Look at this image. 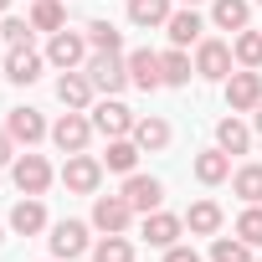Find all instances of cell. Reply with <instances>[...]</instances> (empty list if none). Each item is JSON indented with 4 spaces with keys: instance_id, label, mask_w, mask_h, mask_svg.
<instances>
[{
    "instance_id": "4dcf8cb0",
    "label": "cell",
    "mask_w": 262,
    "mask_h": 262,
    "mask_svg": "<svg viewBox=\"0 0 262 262\" xmlns=\"http://www.w3.org/2000/svg\"><path fill=\"white\" fill-rule=\"evenodd\" d=\"M231 57H236L242 67H262V31H242V36L231 41Z\"/></svg>"
},
{
    "instance_id": "8992f818",
    "label": "cell",
    "mask_w": 262,
    "mask_h": 262,
    "mask_svg": "<svg viewBox=\"0 0 262 262\" xmlns=\"http://www.w3.org/2000/svg\"><path fill=\"white\" fill-rule=\"evenodd\" d=\"M231 62H236V57H231L226 41H216V36H201V41H195V72H201V77L226 82V77H231Z\"/></svg>"
},
{
    "instance_id": "6da1fadb",
    "label": "cell",
    "mask_w": 262,
    "mask_h": 262,
    "mask_svg": "<svg viewBox=\"0 0 262 262\" xmlns=\"http://www.w3.org/2000/svg\"><path fill=\"white\" fill-rule=\"evenodd\" d=\"M82 72H88V82H93L98 93H108V98H118V93L128 88V62H123L118 52H93V57L82 62Z\"/></svg>"
},
{
    "instance_id": "9a60e30c",
    "label": "cell",
    "mask_w": 262,
    "mask_h": 262,
    "mask_svg": "<svg viewBox=\"0 0 262 262\" xmlns=\"http://www.w3.org/2000/svg\"><path fill=\"white\" fill-rule=\"evenodd\" d=\"M93 93H98V88L88 82V72H62V77H57V98H62V108H77V113H82V108L93 103Z\"/></svg>"
},
{
    "instance_id": "52a82bcc",
    "label": "cell",
    "mask_w": 262,
    "mask_h": 262,
    "mask_svg": "<svg viewBox=\"0 0 262 262\" xmlns=\"http://www.w3.org/2000/svg\"><path fill=\"white\" fill-rule=\"evenodd\" d=\"M257 103H262V72H257V67L231 72V77H226V108H231V113H252Z\"/></svg>"
},
{
    "instance_id": "4fadbf2b",
    "label": "cell",
    "mask_w": 262,
    "mask_h": 262,
    "mask_svg": "<svg viewBox=\"0 0 262 262\" xmlns=\"http://www.w3.org/2000/svg\"><path fill=\"white\" fill-rule=\"evenodd\" d=\"M123 201L134 206V211H144V216H149V211H160L165 185H160L155 175H128V180H123Z\"/></svg>"
},
{
    "instance_id": "1f68e13d",
    "label": "cell",
    "mask_w": 262,
    "mask_h": 262,
    "mask_svg": "<svg viewBox=\"0 0 262 262\" xmlns=\"http://www.w3.org/2000/svg\"><path fill=\"white\" fill-rule=\"evenodd\" d=\"M31 26L36 31H62V6L57 0H36L31 6Z\"/></svg>"
},
{
    "instance_id": "60d3db41",
    "label": "cell",
    "mask_w": 262,
    "mask_h": 262,
    "mask_svg": "<svg viewBox=\"0 0 262 262\" xmlns=\"http://www.w3.org/2000/svg\"><path fill=\"white\" fill-rule=\"evenodd\" d=\"M52 262H62V257H52Z\"/></svg>"
},
{
    "instance_id": "d6a6232c",
    "label": "cell",
    "mask_w": 262,
    "mask_h": 262,
    "mask_svg": "<svg viewBox=\"0 0 262 262\" xmlns=\"http://www.w3.org/2000/svg\"><path fill=\"white\" fill-rule=\"evenodd\" d=\"M236 236L252 242V247H262V206H247V211L236 216Z\"/></svg>"
},
{
    "instance_id": "f1b7e54d",
    "label": "cell",
    "mask_w": 262,
    "mask_h": 262,
    "mask_svg": "<svg viewBox=\"0 0 262 262\" xmlns=\"http://www.w3.org/2000/svg\"><path fill=\"white\" fill-rule=\"evenodd\" d=\"M88 47L93 52H123V31L113 21H88Z\"/></svg>"
},
{
    "instance_id": "d6986e66",
    "label": "cell",
    "mask_w": 262,
    "mask_h": 262,
    "mask_svg": "<svg viewBox=\"0 0 262 262\" xmlns=\"http://www.w3.org/2000/svg\"><path fill=\"white\" fill-rule=\"evenodd\" d=\"M139 144H134V134L128 139H108V155H103V170H118V175H134V165H139Z\"/></svg>"
},
{
    "instance_id": "8fae6325",
    "label": "cell",
    "mask_w": 262,
    "mask_h": 262,
    "mask_svg": "<svg viewBox=\"0 0 262 262\" xmlns=\"http://www.w3.org/2000/svg\"><path fill=\"white\" fill-rule=\"evenodd\" d=\"M82 252H93L88 226H82V221H57V226H52V257L72 262V257H82Z\"/></svg>"
},
{
    "instance_id": "7a4b0ae2",
    "label": "cell",
    "mask_w": 262,
    "mask_h": 262,
    "mask_svg": "<svg viewBox=\"0 0 262 262\" xmlns=\"http://www.w3.org/2000/svg\"><path fill=\"white\" fill-rule=\"evenodd\" d=\"M93 134H98V128H93V118H82L77 108H67V113L52 123V144H57L62 155H82Z\"/></svg>"
},
{
    "instance_id": "44dd1931",
    "label": "cell",
    "mask_w": 262,
    "mask_h": 262,
    "mask_svg": "<svg viewBox=\"0 0 262 262\" xmlns=\"http://www.w3.org/2000/svg\"><path fill=\"white\" fill-rule=\"evenodd\" d=\"M11 226H16L21 236H36V231L47 226V206H41V195H26V201L11 211Z\"/></svg>"
},
{
    "instance_id": "74e56055",
    "label": "cell",
    "mask_w": 262,
    "mask_h": 262,
    "mask_svg": "<svg viewBox=\"0 0 262 262\" xmlns=\"http://www.w3.org/2000/svg\"><path fill=\"white\" fill-rule=\"evenodd\" d=\"M6 6H11V0H0V11H6Z\"/></svg>"
},
{
    "instance_id": "e0dca14e",
    "label": "cell",
    "mask_w": 262,
    "mask_h": 262,
    "mask_svg": "<svg viewBox=\"0 0 262 262\" xmlns=\"http://www.w3.org/2000/svg\"><path fill=\"white\" fill-rule=\"evenodd\" d=\"M6 77H11L16 88L36 82V77H41V57H36L31 47H11V57H6Z\"/></svg>"
},
{
    "instance_id": "2e32d148",
    "label": "cell",
    "mask_w": 262,
    "mask_h": 262,
    "mask_svg": "<svg viewBox=\"0 0 262 262\" xmlns=\"http://www.w3.org/2000/svg\"><path fill=\"white\" fill-rule=\"evenodd\" d=\"M165 31H170V41H175V47H190V41H201V31H206V21L195 16V6H185V11H170V21H165Z\"/></svg>"
},
{
    "instance_id": "ba28073f",
    "label": "cell",
    "mask_w": 262,
    "mask_h": 262,
    "mask_svg": "<svg viewBox=\"0 0 262 262\" xmlns=\"http://www.w3.org/2000/svg\"><path fill=\"white\" fill-rule=\"evenodd\" d=\"M128 221H134V206L123 201V190H118V195H98V201H93V226H98L103 236L128 231Z\"/></svg>"
},
{
    "instance_id": "d590c367",
    "label": "cell",
    "mask_w": 262,
    "mask_h": 262,
    "mask_svg": "<svg viewBox=\"0 0 262 262\" xmlns=\"http://www.w3.org/2000/svg\"><path fill=\"white\" fill-rule=\"evenodd\" d=\"M0 165H16V139L0 128Z\"/></svg>"
},
{
    "instance_id": "f35d334b",
    "label": "cell",
    "mask_w": 262,
    "mask_h": 262,
    "mask_svg": "<svg viewBox=\"0 0 262 262\" xmlns=\"http://www.w3.org/2000/svg\"><path fill=\"white\" fill-rule=\"evenodd\" d=\"M185 6H201V0H185Z\"/></svg>"
},
{
    "instance_id": "30bf717a",
    "label": "cell",
    "mask_w": 262,
    "mask_h": 262,
    "mask_svg": "<svg viewBox=\"0 0 262 262\" xmlns=\"http://www.w3.org/2000/svg\"><path fill=\"white\" fill-rule=\"evenodd\" d=\"M11 175H16V190H21V195H41V190L52 185V165H47L41 155H21V160L11 165Z\"/></svg>"
},
{
    "instance_id": "4316f807",
    "label": "cell",
    "mask_w": 262,
    "mask_h": 262,
    "mask_svg": "<svg viewBox=\"0 0 262 262\" xmlns=\"http://www.w3.org/2000/svg\"><path fill=\"white\" fill-rule=\"evenodd\" d=\"M134 144L139 149H165L170 144V123L165 118H139L134 123Z\"/></svg>"
},
{
    "instance_id": "ffe728a7",
    "label": "cell",
    "mask_w": 262,
    "mask_h": 262,
    "mask_svg": "<svg viewBox=\"0 0 262 262\" xmlns=\"http://www.w3.org/2000/svg\"><path fill=\"white\" fill-rule=\"evenodd\" d=\"M231 175V155L226 149H206V155H195V180L201 185H221Z\"/></svg>"
},
{
    "instance_id": "ac0fdd59",
    "label": "cell",
    "mask_w": 262,
    "mask_h": 262,
    "mask_svg": "<svg viewBox=\"0 0 262 262\" xmlns=\"http://www.w3.org/2000/svg\"><path fill=\"white\" fill-rule=\"evenodd\" d=\"M216 149H226V155H247V149H252V128H247L236 113L216 123Z\"/></svg>"
},
{
    "instance_id": "ab89813d",
    "label": "cell",
    "mask_w": 262,
    "mask_h": 262,
    "mask_svg": "<svg viewBox=\"0 0 262 262\" xmlns=\"http://www.w3.org/2000/svg\"><path fill=\"white\" fill-rule=\"evenodd\" d=\"M0 242H6V231H0Z\"/></svg>"
},
{
    "instance_id": "d4e9b609",
    "label": "cell",
    "mask_w": 262,
    "mask_h": 262,
    "mask_svg": "<svg viewBox=\"0 0 262 262\" xmlns=\"http://www.w3.org/2000/svg\"><path fill=\"white\" fill-rule=\"evenodd\" d=\"M128 21L134 26H165L170 21V0H128Z\"/></svg>"
},
{
    "instance_id": "f546056e",
    "label": "cell",
    "mask_w": 262,
    "mask_h": 262,
    "mask_svg": "<svg viewBox=\"0 0 262 262\" xmlns=\"http://www.w3.org/2000/svg\"><path fill=\"white\" fill-rule=\"evenodd\" d=\"M211 262H252V242H242V236H216V242H211Z\"/></svg>"
},
{
    "instance_id": "5bb4252c",
    "label": "cell",
    "mask_w": 262,
    "mask_h": 262,
    "mask_svg": "<svg viewBox=\"0 0 262 262\" xmlns=\"http://www.w3.org/2000/svg\"><path fill=\"white\" fill-rule=\"evenodd\" d=\"M139 231H144V242H149V247H175V236L185 231V221H180V216H170V211H149Z\"/></svg>"
},
{
    "instance_id": "603a6c76",
    "label": "cell",
    "mask_w": 262,
    "mask_h": 262,
    "mask_svg": "<svg viewBox=\"0 0 262 262\" xmlns=\"http://www.w3.org/2000/svg\"><path fill=\"white\" fill-rule=\"evenodd\" d=\"M247 16H252L247 0H216V6H211V21L221 31H247Z\"/></svg>"
},
{
    "instance_id": "277c9868",
    "label": "cell",
    "mask_w": 262,
    "mask_h": 262,
    "mask_svg": "<svg viewBox=\"0 0 262 262\" xmlns=\"http://www.w3.org/2000/svg\"><path fill=\"white\" fill-rule=\"evenodd\" d=\"M88 57H93V47H88V36H82V31H52V47H47V62H52V67L77 72Z\"/></svg>"
},
{
    "instance_id": "5b68a950",
    "label": "cell",
    "mask_w": 262,
    "mask_h": 262,
    "mask_svg": "<svg viewBox=\"0 0 262 262\" xmlns=\"http://www.w3.org/2000/svg\"><path fill=\"white\" fill-rule=\"evenodd\" d=\"M62 185H67L72 195H98V185H103V160H93V155H67Z\"/></svg>"
},
{
    "instance_id": "cb8c5ba5",
    "label": "cell",
    "mask_w": 262,
    "mask_h": 262,
    "mask_svg": "<svg viewBox=\"0 0 262 262\" xmlns=\"http://www.w3.org/2000/svg\"><path fill=\"white\" fill-rule=\"evenodd\" d=\"M160 72H165V88H185V82H190V72H195V62L185 57V47H175V52H165V57H160Z\"/></svg>"
},
{
    "instance_id": "9c48e42d",
    "label": "cell",
    "mask_w": 262,
    "mask_h": 262,
    "mask_svg": "<svg viewBox=\"0 0 262 262\" xmlns=\"http://www.w3.org/2000/svg\"><path fill=\"white\" fill-rule=\"evenodd\" d=\"M6 134L31 149V144H41V139L52 134V128H47V118H41L36 108H11V113H6Z\"/></svg>"
},
{
    "instance_id": "3957f363",
    "label": "cell",
    "mask_w": 262,
    "mask_h": 262,
    "mask_svg": "<svg viewBox=\"0 0 262 262\" xmlns=\"http://www.w3.org/2000/svg\"><path fill=\"white\" fill-rule=\"evenodd\" d=\"M134 108H128V103H118V98H103L98 108H93V128H98V134L103 139H128V134H134Z\"/></svg>"
},
{
    "instance_id": "83f0119b",
    "label": "cell",
    "mask_w": 262,
    "mask_h": 262,
    "mask_svg": "<svg viewBox=\"0 0 262 262\" xmlns=\"http://www.w3.org/2000/svg\"><path fill=\"white\" fill-rule=\"evenodd\" d=\"M93 262H134V242H128L123 231H113V236H103L93 247Z\"/></svg>"
},
{
    "instance_id": "e575fe53",
    "label": "cell",
    "mask_w": 262,
    "mask_h": 262,
    "mask_svg": "<svg viewBox=\"0 0 262 262\" xmlns=\"http://www.w3.org/2000/svg\"><path fill=\"white\" fill-rule=\"evenodd\" d=\"M165 262H201V252H195V247H180V242H175V247H165Z\"/></svg>"
},
{
    "instance_id": "7c38bea8",
    "label": "cell",
    "mask_w": 262,
    "mask_h": 262,
    "mask_svg": "<svg viewBox=\"0 0 262 262\" xmlns=\"http://www.w3.org/2000/svg\"><path fill=\"white\" fill-rule=\"evenodd\" d=\"M123 62H128V82H134V88H144V93L165 88V72H160V52L139 47V52H128Z\"/></svg>"
},
{
    "instance_id": "8d00e7d4",
    "label": "cell",
    "mask_w": 262,
    "mask_h": 262,
    "mask_svg": "<svg viewBox=\"0 0 262 262\" xmlns=\"http://www.w3.org/2000/svg\"><path fill=\"white\" fill-rule=\"evenodd\" d=\"M252 113H257V134H262V103H257V108H252Z\"/></svg>"
},
{
    "instance_id": "836d02e7",
    "label": "cell",
    "mask_w": 262,
    "mask_h": 262,
    "mask_svg": "<svg viewBox=\"0 0 262 262\" xmlns=\"http://www.w3.org/2000/svg\"><path fill=\"white\" fill-rule=\"evenodd\" d=\"M31 31H36V26H31V21H16V16L0 26V36H6L11 47H31Z\"/></svg>"
},
{
    "instance_id": "7402d4cb",
    "label": "cell",
    "mask_w": 262,
    "mask_h": 262,
    "mask_svg": "<svg viewBox=\"0 0 262 262\" xmlns=\"http://www.w3.org/2000/svg\"><path fill=\"white\" fill-rule=\"evenodd\" d=\"M185 226H190L195 236H216V231H221V206H216V201H195V206L185 211Z\"/></svg>"
},
{
    "instance_id": "484cf974",
    "label": "cell",
    "mask_w": 262,
    "mask_h": 262,
    "mask_svg": "<svg viewBox=\"0 0 262 262\" xmlns=\"http://www.w3.org/2000/svg\"><path fill=\"white\" fill-rule=\"evenodd\" d=\"M231 190L247 201V206H262V165H242L231 175Z\"/></svg>"
}]
</instances>
